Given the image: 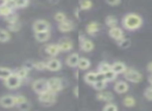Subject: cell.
Masks as SVG:
<instances>
[{"mask_svg":"<svg viewBox=\"0 0 152 111\" xmlns=\"http://www.w3.org/2000/svg\"><path fill=\"white\" fill-rule=\"evenodd\" d=\"M122 25L126 30L134 31V30H137L139 28L142 27V25H143V19L137 14H133V13L127 14L126 16L123 17Z\"/></svg>","mask_w":152,"mask_h":111,"instance_id":"cell-1","label":"cell"},{"mask_svg":"<svg viewBox=\"0 0 152 111\" xmlns=\"http://www.w3.org/2000/svg\"><path fill=\"white\" fill-rule=\"evenodd\" d=\"M57 94L56 92L51 91L50 89H47L45 91L39 94V101L42 105L45 106H50V105L54 104L55 101H56Z\"/></svg>","mask_w":152,"mask_h":111,"instance_id":"cell-2","label":"cell"},{"mask_svg":"<svg viewBox=\"0 0 152 111\" xmlns=\"http://www.w3.org/2000/svg\"><path fill=\"white\" fill-rule=\"evenodd\" d=\"M124 78L127 80V81H130L132 83H139V82L142 81L143 79V76L140 73L139 71L132 69V67H127L126 71L124 72Z\"/></svg>","mask_w":152,"mask_h":111,"instance_id":"cell-3","label":"cell"},{"mask_svg":"<svg viewBox=\"0 0 152 111\" xmlns=\"http://www.w3.org/2000/svg\"><path fill=\"white\" fill-rule=\"evenodd\" d=\"M48 81V89H50L53 92H59L65 87V82L63 79L58 77H52L47 80Z\"/></svg>","mask_w":152,"mask_h":111,"instance_id":"cell-4","label":"cell"},{"mask_svg":"<svg viewBox=\"0 0 152 111\" xmlns=\"http://www.w3.org/2000/svg\"><path fill=\"white\" fill-rule=\"evenodd\" d=\"M3 81H4V85L7 86V88H10V89H17V88H19L20 86H21L23 80H22L17 74L13 73L9 78H7V79L3 80Z\"/></svg>","mask_w":152,"mask_h":111,"instance_id":"cell-5","label":"cell"},{"mask_svg":"<svg viewBox=\"0 0 152 111\" xmlns=\"http://www.w3.org/2000/svg\"><path fill=\"white\" fill-rule=\"evenodd\" d=\"M32 90L37 94H41V92L45 91V90L48 89V81L46 79H38L34 80L32 82Z\"/></svg>","mask_w":152,"mask_h":111,"instance_id":"cell-6","label":"cell"},{"mask_svg":"<svg viewBox=\"0 0 152 111\" xmlns=\"http://www.w3.org/2000/svg\"><path fill=\"white\" fill-rule=\"evenodd\" d=\"M34 32H40V31H47L50 30V23L46 20H37L32 25Z\"/></svg>","mask_w":152,"mask_h":111,"instance_id":"cell-7","label":"cell"},{"mask_svg":"<svg viewBox=\"0 0 152 111\" xmlns=\"http://www.w3.org/2000/svg\"><path fill=\"white\" fill-rule=\"evenodd\" d=\"M108 36H110L113 40L119 42V41L124 38V31H123L122 28H120L119 26H115V27L110 28V30H108Z\"/></svg>","mask_w":152,"mask_h":111,"instance_id":"cell-8","label":"cell"},{"mask_svg":"<svg viewBox=\"0 0 152 111\" xmlns=\"http://www.w3.org/2000/svg\"><path fill=\"white\" fill-rule=\"evenodd\" d=\"M0 105L3 108H13L16 106V101H15V96H3L2 98L0 99Z\"/></svg>","mask_w":152,"mask_h":111,"instance_id":"cell-9","label":"cell"},{"mask_svg":"<svg viewBox=\"0 0 152 111\" xmlns=\"http://www.w3.org/2000/svg\"><path fill=\"white\" fill-rule=\"evenodd\" d=\"M94 43L89 38H85L80 33V50L83 52H91L94 50Z\"/></svg>","mask_w":152,"mask_h":111,"instance_id":"cell-10","label":"cell"},{"mask_svg":"<svg viewBox=\"0 0 152 111\" xmlns=\"http://www.w3.org/2000/svg\"><path fill=\"white\" fill-rule=\"evenodd\" d=\"M58 46H59V49H61V52H69V51H71L72 49H73L74 45H73V42H72L70 38H63L59 40Z\"/></svg>","mask_w":152,"mask_h":111,"instance_id":"cell-11","label":"cell"},{"mask_svg":"<svg viewBox=\"0 0 152 111\" xmlns=\"http://www.w3.org/2000/svg\"><path fill=\"white\" fill-rule=\"evenodd\" d=\"M47 63V70L51 72H57L61 69V62L55 57H51L50 59L46 61Z\"/></svg>","mask_w":152,"mask_h":111,"instance_id":"cell-12","label":"cell"},{"mask_svg":"<svg viewBox=\"0 0 152 111\" xmlns=\"http://www.w3.org/2000/svg\"><path fill=\"white\" fill-rule=\"evenodd\" d=\"M45 52L51 57H55L59 54L61 49H59L58 44H48L45 47Z\"/></svg>","mask_w":152,"mask_h":111,"instance_id":"cell-13","label":"cell"},{"mask_svg":"<svg viewBox=\"0 0 152 111\" xmlns=\"http://www.w3.org/2000/svg\"><path fill=\"white\" fill-rule=\"evenodd\" d=\"M74 27H75L74 23L71 20H68V19L61 22V23H58V30L61 32H70L72 30H74Z\"/></svg>","mask_w":152,"mask_h":111,"instance_id":"cell-14","label":"cell"},{"mask_svg":"<svg viewBox=\"0 0 152 111\" xmlns=\"http://www.w3.org/2000/svg\"><path fill=\"white\" fill-rule=\"evenodd\" d=\"M86 30H87L88 34L94 36L100 31V24L98 23V22H91V23L88 24Z\"/></svg>","mask_w":152,"mask_h":111,"instance_id":"cell-15","label":"cell"},{"mask_svg":"<svg viewBox=\"0 0 152 111\" xmlns=\"http://www.w3.org/2000/svg\"><path fill=\"white\" fill-rule=\"evenodd\" d=\"M79 55L77 53H72L66 59V63L69 65L70 67H76L78 65V60H79Z\"/></svg>","mask_w":152,"mask_h":111,"instance_id":"cell-16","label":"cell"},{"mask_svg":"<svg viewBox=\"0 0 152 111\" xmlns=\"http://www.w3.org/2000/svg\"><path fill=\"white\" fill-rule=\"evenodd\" d=\"M114 88H115V91L118 92V94H125V92L128 91L129 85L125 81H118L115 84Z\"/></svg>","mask_w":152,"mask_h":111,"instance_id":"cell-17","label":"cell"},{"mask_svg":"<svg viewBox=\"0 0 152 111\" xmlns=\"http://www.w3.org/2000/svg\"><path fill=\"white\" fill-rule=\"evenodd\" d=\"M34 36H36V40L40 43H45L51 38V32L50 30H47V31H40V32H34Z\"/></svg>","mask_w":152,"mask_h":111,"instance_id":"cell-18","label":"cell"},{"mask_svg":"<svg viewBox=\"0 0 152 111\" xmlns=\"http://www.w3.org/2000/svg\"><path fill=\"white\" fill-rule=\"evenodd\" d=\"M127 67L125 65V63H123L122 61H116L112 65V70L117 74V75H120V74H123L125 71H126Z\"/></svg>","mask_w":152,"mask_h":111,"instance_id":"cell-19","label":"cell"},{"mask_svg":"<svg viewBox=\"0 0 152 111\" xmlns=\"http://www.w3.org/2000/svg\"><path fill=\"white\" fill-rule=\"evenodd\" d=\"M97 100L102 101V102H112L114 100V96L110 91H104L101 90L99 94H97Z\"/></svg>","mask_w":152,"mask_h":111,"instance_id":"cell-20","label":"cell"},{"mask_svg":"<svg viewBox=\"0 0 152 111\" xmlns=\"http://www.w3.org/2000/svg\"><path fill=\"white\" fill-rule=\"evenodd\" d=\"M91 67V61L90 59L88 58H85V57H80L78 60V65H77V67L81 71H85V70H88L90 69Z\"/></svg>","mask_w":152,"mask_h":111,"instance_id":"cell-21","label":"cell"},{"mask_svg":"<svg viewBox=\"0 0 152 111\" xmlns=\"http://www.w3.org/2000/svg\"><path fill=\"white\" fill-rule=\"evenodd\" d=\"M12 13H14V9H11L7 4H5L4 2L2 4H0V16H2V17H7L10 16Z\"/></svg>","mask_w":152,"mask_h":111,"instance_id":"cell-22","label":"cell"},{"mask_svg":"<svg viewBox=\"0 0 152 111\" xmlns=\"http://www.w3.org/2000/svg\"><path fill=\"white\" fill-rule=\"evenodd\" d=\"M85 81L88 84L93 85L96 81H97V73L96 72H89L85 75Z\"/></svg>","mask_w":152,"mask_h":111,"instance_id":"cell-23","label":"cell"},{"mask_svg":"<svg viewBox=\"0 0 152 111\" xmlns=\"http://www.w3.org/2000/svg\"><path fill=\"white\" fill-rule=\"evenodd\" d=\"M13 73L14 72L12 71L11 69H9V67H0V79L1 80H5L7 78H9Z\"/></svg>","mask_w":152,"mask_h":111,"instance_id":"cell-24","label":"cell"},{"mask_svg":"<svg viewBox=\"0 0 152 111\" xmlns=\"http://www.w3.org/2000/svg\"><path fill=\"white\" fill-rule=\"evenodd\" d=\"M14 73L17 74V75L19 76L22 80H24V79L27 78L28 73H29V70H27L25 67H19V69L16 70V72H14Z\"/></svg>","mask_w":152,"mask_h":111,"instance_id":"cell-25","label":"cell"},{"mask_svg":"<svg viewBox=\"0 0 152 111\" xmlns=\"http://www.w3.org/2000/svg\"><path fill=\"white\" fill-rule=\"evenodd\" d=\"M105 24H106V26L110 28L118 26V19H117L115 16H107L105 19Z\"/></svg>","mask_w":152,"mask_h":111,"instance_id":"cell-26","label":"cell"},{"mask_svg":"<svg viewBox=\"0 0 152 111\" xmlns=\"http://www.w3.org/2000/svg\"><path fill=\"white\" fill-rule=\"evenodd\" d=\"M11 40V34L7 30L0 28V43H7Z\"/></svg>","mask_w":152,"mask_h":111,"instance_id":"cell-27","label":"cell"},{"mask_svg":"<svg viewBox=\"0 0 152 111\" xmlns=\"http://www.w3.org/2000/svg\"><path fill=\"white\" fill-rule=\"evenodd\" d=\"M97 70H98L97 72H100V73H105V72L112 70V65H110V63L106 62V61H102V62H100L99 65H98Z\"/></svg>","mask_w":152,"mask_h":111,"instance_id":"cell-28","label":"cell"},{"mask_svg":"<svg viewBox=\"0 0 152 111\" xmlns=\"http://www.w3.org/2000/svg\"><path fill=\"white\" fill-rule=\"evenodd\" d=\"M117 74L115 73L113 70H110V71H107V72H105L104 73V77H105V81L106 82H112V81H115L116 80V78H117Z\"/></svg>","mask_w":152,"mask_h":111,"instance_id":"cell-29","label":"cell"},{"mask_svg":"<svg viewBox=\"0 0 152 111\" xmlns=\"http://www.w3.org/2000/svg\"><path fill=\"white\" fill-rule=\"evenodd\" d=\"M106 83H107V82L104 81V80H97V81L93 84V87L95 88L96 90L101 91V90H103L104 88L106 87Z\"/></svg>","mask_w":152,"mask_h":111,"instance_id":"cell-30","label":"cell"},{"mask_svg":"<svg viewBox=\"0 0 152 111\" xmlns=\"http://www.w3.org/2000/svg\"><path fill=\"white\" fill-rule=\"evenodd\" d=\"M93 7L91 0H81L80 1V9L81 11H89Z\"/></svg>","mask_w":152,"mask_h":111,"instance_id":"cell-31","label":"cell"},{"mask_svg":"<svg viewBox=\"0 0 152 111\" xmlns=\"http://www.w3.org/2000/svg\"><path fill=\"white\" fill-rule=\"evenodd\" d=\"M123 104L126 107H133L135 105V100L131 96H127L123 99Z\"/></svg>","mask_w":152,"mask_h":111,"instance_id":"cell-32","label":"cell"},{"mask_svg":"<svg viewBox=\"0 0 152 111\" xmlns=\"http://www.w3.org/2000/svg\"><path fill=\"white\" fill-rule=\"evenodd\" d=\"M7 28H9L10 31L17 32L21 29V23H20L19 21L15 22V23H10V24H7Z\"/></svg>","mask_w":152,"mask_h":111,"instance_id":"cell-33","label":"cell"},{"mask_svg":"<svg viewBox=\"0 0 152 111\" xmlns=\"http://www.w3.org/2000/svg\"><path fill=\"white\" fill-rule=\"evenodd\" d=\"M118 45H119V47H120V48H122V49H127V48H129V47H130L131 41L129 40V38H123L122 40H120V41L118 42Z\"/></svg>","mask_w":152,"mask_h":111,"instance_id":"cell-34","label":"cell"},{"mask_svg":"<svg viewBox=\"0 0 152 111\" xmlns=\"http://www.w3.org/2000/svg\"><path fill=\"white\" fill-rule=\"evenodd\" d=\"M5 21L7 22V24H10V23H15V22L19 21V17H18L17 14L12 13L10 16H7V17H5Z\"/></svg>","mask_w":152,"mask_h":111,"instance_id":"cell-35","label":"cell"},{"mask_svg":"<svg viewBox=\"0 0 152 111\" xmlns=\"http://www.w3.org/2000/svg\"><path fill=\"white\" fill-rule=\"evenodd\" d=\"M34 69L38 70V71H44V70H47L46 61H36V62H34Z\"/></svg>","mask_w":152,"mask_h":111,"instance_id":"cell-36","label":"cell"},{"mask_svg":"<svg viewBox=\"0 0 152 111\" xmlns=\"http://www.w3.org/2000/svg\"><path fill=\"white\" fill-rule=\"evenodd\" d=\"M54 20L57 22V23H61V22L67 20V16H66L63 12H57V13L54 15Z\"/></svg>","mask_w":152,"mask_h":111,"instance_id":"cell-37","label":"cell"},{"mask_svg":"<svg viewBox=\"0 0 152 111\" xmlns=\"http://www.w3.org/2000/svg\"><path fill=\"white\" fill-rule=\"evenodd\" d=\"M28 3H29V0H15L16 9H23L27 7Z\"/></svg>","mask_w":152,"mask_h":111,"instance_id":"cell-38","label":"cell"},{"mask_svg":"<svg viewBox=\"0 0 152 111\" xmlns=\"http://www.w3.org/2000/svg\"><path fill=\"white\" fill-rule=\"evenodd\" d=\"M103 110L104 111H117L118 110V106L114 103H110L107 102V104L103 107Z\"/></svg>","mask_w":152,"mask_h":111,"instance_id":"cell-39","label":"cell"},{"mask_svg":"<svg viewBox=\"0 0 152 111\" xmlns=\"http://www.w3.org/2000/svg\"><path fill=\"white\" fill-rule=\"evenodd\" d=\"M17 107H18V109L21 111H27L31 108V105H30V103H28L27 101H26V102H23V103H21V104L17 105Z\"/></svg>","mask_w":152,"mask_h":111,"instance_id":"cell-40","label":"cell"},{"mask_svg":"<svg viewBox=\"0 0 152 111\" xmlns=\"http://www.w3.org/2000/svg\"><path fill=\"white\" fill-rule=\"evenodd\" d=\"M144 96L147 100L152 101V86H149L145 89V92H144Z\"/></svg>","mask_w":152,"mask_h":111,"instance_id":"cell-41","label":"cell"},{"mask_svg":"<svg viewBox=\"0 0 152 111\" xmlns=\"http://www.w3.org/2000/svg\"><path fill=\"white\" fill-rule=\"evenodd\" d=\"M15 101H16V106L17 105H19V104H21V103H23V102H26V98L24 96H15Z\"/></svg>","mask_w":152,"mask_h":111,"instance_id":"cell-42","label":"cell"},{"mask_svg":"<svg viewBox=\"0 0 152 111\" xmlns=\"http://www.w3.org/2000/svg\"><path fill=\"white\" fill-rule=\"evenodd\" d=\"M23 67H25L27 70H29V71H31V70H34V61H31V60L26 61V62L24 63Z\"/></svg>","mask_w":152,"mask_h":111,"instance_id":"cell-43","label":"cell"},{"mask_svg":"<svg viewBox=\"0 0 152 111\" xmlns=\"http://www.w3.org/2000/svg\"><path fill=\"white\" fill-rule=\"evenodd\" d=\"M105 1L108 5H112V7H116L121 3V0H105Z\"/></svg>","mask_w":152,"mask_h":111,"instance_id":"cell-44","label":"cell"},{"mask_svg":"<svg viewBox=\"0 0 152 111\" xmlns=\"http://www.w3.org/2000/svg\"><path fill=\"white\" fill-rule=\"evenodd\" d=\"M147 70H148V72H149V73H151V74H152V61H150V62L148 63Z\"/></svg>","mask_w":152,"mask_h":111,"instance_id":"cell-45","label":"cell"},{"mask_svg":"<svg viewBox=\"0 0 152 111\" xmlns=\"http://www.w3.org/2000/svg\"><path fill=\"white\" fill-rule=\"evenodd\" d=\"M74 96H78V87L76 86L75 88H74Z\"/></svg>","mask_w":152,"mask_h":111,"instance_id":"cell-46","label":"cell"},{"mask_svg":"<svg viewBox=\"0 0 152 111\" xmlns=\"http://www.w3.org/2000/svg\"><path fill=\"white\" fill-rule=\"evenodd\" d=\"M148 82H149V83H150V85L152 86V74L149 76V77H148Z\"/></svg>","mask_w":152,"mask_h":111,"instance_id":"cell-47","label":"cell"}]
</instances>
